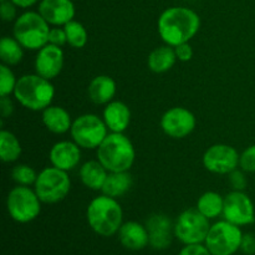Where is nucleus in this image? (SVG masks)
Instances as JSON below:
<instances>
[{"instance_id": "1", "label": "nucleus", "mask_w": 255, "mask_h": 255, "mask_svg": "<svg viewBox=\"0 0 255 255\" xmlns=\"http://www.w3.org/2000/svg\"><path fill=\"white\" fill-rule=\"evenodd\" d=\"M201 29V17L186 6L167 7L159 15L157 30L164 44L169 46L189 42Z\"/></svg>"}, {"instance_id": "2", "label": "nucleus", "mask_w": 255, "mask_h": 255, "mask_svg": "<svg viewBox=\"0 0 255 255\" xmlns=\"http://www.w3.org/2000/svg\"><path fill=\"white\" fill-rule=\"evenodd\" d=\"M86 219L90 228L100 237H112L124 224V211L116 198L102 193L89 203Z\"/></svg>"}, {"instance_id": "3", "label": "nucleus", "mask_w": 255, "mask_h": 255, "mask_svg": "<svg viewBox=\"0 0 255 255\" xmlns=\"http://www.w3.org/2000/svg\"><path fill=\"white\" fill-rule=\"evenodd\" d=\"M97 159L109 172H126L136 159V149L125 133L111 132L97 148Z\"/></svg>"}, {"instance_id": "4", "label": "nucleus", "mask_w": 255, "mask_h": 255, "mask_svg": "<svg viewBox=\"0 0 255 255\" xmlns=\"http://www.w3.org/2000/svg\"><path fill=\"white\" fill-rule=\"evenodd\" d=\"M14 97L22 107L30 111H44L51 105L55 87L51 81L37 74H27L17 79Z\"/></svg>"}, {"instance_id": "5", "label": "nucleus", "mask_w": 255, "mask_h": 255, "mask_svg": "<svg viewBox=\"0 0 255 255\" xmlns=\"http://www.w3.org/2000/svg\"><path fill=\"white\" fill-rule=\"evenodd\" d=\"M50 29V24L39 11H25L14 21L12 35L24 49L39 51L49 44Z\"/></svg>"}, {"instance_id": "6", "label": "nucleus", "mask_w": 255, "mask_h": 255, "mask_svg": "<svg viewBox=\"0 0 255 255\" xmlns=\"http://www.w3.org/2000/svg\"><path fill=\"white\" fill-rule=\"evenodd\" d=\"M40 201L45 204H56L64 201L71 189V179L66 171L56 167H46L37 173L34 184Z\"/></svg>"}, {"instance_id": "7", "label": "nucleus", "mask_w": 255, "mask_h": 255, "mask_svg": "<svg viewBox=\"0 0 255 255\" xmlns=\"http://www.w3.org/2000/svg\"><path fill=\"white\" fill-rule=\"evenodd\" d=\"M41 203L35 189L26 186H16L7 194L6 209L12 221L26 224L40 216Z\"/></svg>"}, {"instance_id": "8", "label": "nucleus", "mask_w": 255, "mask_h": 255, "mask_svg": "<svg viewBox=\"0 0 255 255\" xmlns=\"http://www.w3.org/2000/svg\"><path fill=\"white\" fill-rule=\"evenodd\" d=\"M70 134L81 148L97 149L109 134V128L104 119L95 114H85L72 121Z\"/></svg>"}, {"instance_id": "9", "label": "nucleus", "mask_w": 255, "mask_h": 255, "mask_svg": "<svg viewBox=\"0 0 255 255\" xmlns=\"http://www.w3.org/2000/svg\"><path fill=\"white\" fill-rule=\"evenodd\" d=\"M243 234L241 227L223 219L212 224L204 244L212 255H234L241 251Z\"/></svg>"}, {"instance_id": "10", "label": "nucleus", "mask_w": 255, "mask_h": 255, "mask_svg": "<svg viewBox=\"0 0 255 255\" xmlns=\"http://www.w3.org/2000/svg\"><path fill=\"white\" fill-rule=\"evenodd\" d=\"M209 229V219L197 208L186 209L174 222V237L184 246L204 243Z\"/></svg>"}, {"instance_id": "11", "label": "nucleus", "mask_w": 255, "mask_h": 255, "mask_svg": "<svg viewBox=\"0 0 255 255\" xmlns=\"http://www.w3.org/2000/svg\"><path fill=\"white\" fill-rule=\"evenodd\" d=\"M224 219L238 227L251 226L255 222V207L244 191H232L224 197Z\"/></svg>"}, {"instance_id": "12", "label": "nucleus", "mask_w": 255, "mask_h": 255, "mask_svg": "<svg viewBox=\"0 0 255 255\" xmlns=\"http://www.w3.org/2000/svg\"><path fill=\"white\" fill-rule=\"evenodd\" d=\"M196 125L197 120L193 112L181 106L167 110L159 121L163 133L174 139L186 138L194 131Z\"/></svg>"}, {"instance_id": "13", "label": "nucleus", "mask_w": 255, "mask_h": 255, "mask_svg": "<svg viewBox=\"0 0 255 255\" xmlns=\"http://www.w3.org/2000/svg\"><path fill=\"white\" fill-rule=\"evenodd\" d=\"M239 158L241 154L233 146L217 143L204 152L203 166L211 173L229 174L239 167Z\"/></svg>"}, {"instance_id": "14", "label": "nucleus", "mask_w": 255, "mask_h": 255, "mask_svg": "<svg viewBox=\"0 0 255 255\" xmlns=\"http://www.w3.org/2000/svg\"><path fill=\"white\" fill-rule=\"evenodd\" d=\"M149 236V247L154 251H166L171 247L174 237V223L167 214L153 213L146 221Z\"/></svg>"}, {"instance_id": "15", "label": "nucleus", "mask_w": 255, "mask_h": 255, "mask_svg": "<svg viewBox=\"0 0 255 255\" xmlns=\"http://www.w3.org/2000/svg\"><path fill=\"white\" fill-rule=\"evenodd\" d=\"M64 62V50L56 45L46 44L37 51L35 57V74L51 81L62 71Z\"/></svg>"}, {"instance_id": "16", "label": "nucleus", "mask_w": 255, "mask_h": 255, "mask_svg": "<svg viewBox=\"0 0 255 255\" xmlns=\"http://www.w3.org/2000/svg\"><path fill=\"white\" fill-rule=\"evenodd\" d=\"M37 11L52 26H65L76 14L72 0H40Z\"/></svg>"}, {"instance_id": "17", "label": "nucleus", "mask_w": 255, "mask_h": 255, "mask_svg": "<svg viewBox=\"0 0 255 255\" xmlns=\"http://www.w3.org/2000/svg\"><path fill=\"white\" fill-rule=\"evenodd\" d=\"M51 166L62 171H71L79 166L81 159V147L74 141H60L51 147L49 153Z\"/></svg>"}, {"instance_id": "18", "label": "nucleus", "mask_w": 255, "mask_h": 255, "mask_svg": "<svg viewBox=\"0 0 255 255\" xmlns=\"http://www.w3.org/2000/svg\"><path fill=\"white\" fill-rule=\"evenodd\" d=\"M117 236L122 247L128 251L138 252L149 246V236L146 226L136 221L124 222Z\"/></svg>"}, {"instance_id": "19", "label": "nucleus", "mask_w": 255, "mask_h": 255, "mask_svg": "<svg viewBox=\"0 0 255 255\" xmlns=\"http://www.w3.org/2000/svg\"><path fill=\"white\" fill-rule=\"evenodd\" d=\"M102 119L109 131L124 133L131 124V110L125 102L114 100L104 109Z\"/></svg>"}, {"instance_id": "20", "label": "nucleus", "mask_w": 255, "mask_h": 255, "mask_svg": "<svg viewBox=\"0 0 255 255\" xmlns=\"http://www.w3.org/2000/svg\"><path fill=\"white\" fill-rule=\"evenodd\" d=\"M116 92V81L109 75H99L94 77L87 87L90 100L96 105H107L114 101Z\"/></svg>"}, {"instance_id": "21", "label": "nucleus", "mask_w": 255, "mask_h": 255, "mask_svg": "<svg viewBox=\"0 0 255 255\" xmlns=\"http://www.w3.org/2000/svg\"><path fill=\"white\" fill-rule=\"evenodd\" d=\"M41 120L44 126L46 127L47 131L52 132L55 134H64L71 129L72 120L67 110L61 106H52L42 111Z\"/></svg>"}, {"instance_id": "22", "label": "nucleus", "mask_w": 255, "mask_h": 255, "mask_svg": "<svg viewBox=\"0 0 255 255\" xmlns=\"http://www.w3.org/2000/svg\"><path fill=\"white\" fill-rule=\"evenodd\" d=\"M80 179L86 188L91 191H101L105 181L109 176V171L97 161H87L81 166L79 172Z\"/></svg>"}, {"instance_id": "23", "label": "nucleus", "mask_w": 255, "mask_h": 255, "mask_svg": "<svg viewBox=\"0 0 255 255\" xmlns=\"http://www.w3.org/2000/svg\"><path fill=\"white\" fill-rule=\"evenodd\" d=\"M176 62L177 56L174 47L166 44L152 50L147 59V66L154 74H163L169 71Z\"/></svg>"}, {"instance_id": "24", "label": "nucleus", "mask_w": 255, "mask_h": 255, "mask_svg": "<svg viewBox=\"0 0 255 255\" xmlns=\"http://www.w3.org/2000/svg\"><path fill=\"white\" fill-rule=\"evenodd\" d=\"M132 184H133V179L129 171L109 172V176L105 181L101 192L106 196L117 199L125 196L131 189Z\"/></svg>"}, {"instance_id": "25", "label": "nucleus", "mask_w": 255, "mask_h": 255, "mask_svg": "<svg viewBox=\"0 0 255 255\" xmlns=\"http://www.w3.org/2000/svg\"><path fill=\"white\" fill-rule=\"evenodd\" d=\"M196 208L209 221L218 218L219 216L223 214L224 197L213 191L206 192L198 198Z\"/></svg>"}, {"instance_id": "26", "label": "nucleus", "mask_w": 255, "mask_h": 255, "mask_svg": "<svg viewBox=\"0 0 255 255\" xmlns=\"http://www.w3.org/2000/svg\"><path fill=\"white\" fill-rule=\"evenodd\" d=\"M22 147L17 137L7 129L0 131V158L5 163H12L21 156Z\"/></svg>"}, {"instance_id": "27", "label": "nucleus", "mask_w": 255, "mask_h": 255, "mask_svg": "<svg viewBox=\"0 0 255 255\" xmlns=\"http://www.w3.org/2000/svg\"><path fill=\"white\" fill-rule=\"evenodd\" d=\"M24 56V47L14 36H4L0 40V60L4 65L15 66Z\"/></svg>"}, {"instance_id": "28", "label": "nucleus", "mask_w": 255, "mask_h": 255, "mask_svg": "<svg viewBox=\"0 0 255 255\" xmlns=\"http://www.w3.org/2000/svg\"><path fill=\"white\" fill-rule=\"evenodd\" d=\"M66 32L67 44L74 49H82L89 41V34L84 25L76 20H71L64 26Z\"/></svg>"}, {"instance_id": "29", "label": "nucleus", "mask_w": 255, "mask_h": 255, "mask_svg": "<svg viewBox=\"0 0 255 255\" xmlns=\"http://www.w3.org/2000/svg\"><path fill=\"white\" fill-rule=\"evenodd\" d=\"M11 178L17 186L30 187L31 184H35V182H36L37 173L29 164L20 163L16 164L11 169Z\"/></svg>"}, {"instance_id": "30", "label": "nucleus", "mask_w": 255, "mask_h": 255, "mask_svg": "<svg viewBox=\"0 0 255 255\" xmlns=\"http://www.w3.org/2000/svg\"><path fill=\"white\" fill-rule=\"evenodd\" d=\"M16 82V77L10 66L4 64L0 65V96H10L14 94Z\"/></svg>"}, {"instance_id": "31", "label": "nucleus", "mask_w": 255, "mask_h": 255, "mask_svg": "<svg viewBox=\"0 0 255 255\" xmlns=\"http://www.w3.org/2000/svg\"><path fill=\"white\" fill-rule=\"evenodd\" d=\"M239 167L244 172L255 173V144H252L244 149L239 158Z\"/></svg>"}, {"instance_id": "32", "label": "nucleus", "mask_w": 255, "mask_h": 255, "mask_svg": "<svg viewBox=\"0 0 255 255\" xmlns=\"http://www.w3.org/2000/svg\"><path fill=\"white\" fill-rule=\"evenodd\" d=\"M229 176V183H231L233 191H244L247 187V177L244 174L243 169L239 171L238 168L236 171H233L232 173L228 174Z\"/></svg>"}, {"instance_id": "33", "label": "nucleus", "mask_w": 255, "mask_h": 255, "mask_svg": "<svg viewBox=\"0 0 255 255\" xmlns=\"http://www.w3.org/2000/svg\"><path fill=\"white\" fill-rule=\"evenodd\" d=\"M16 5L11 1V0H4L0 5V14H1V19L5 22L15 21L16 20Z\"/></svg>"}, {"instance_id": "34", "label": "nucleus", "mask_w": 255, "mask_h": 255, "mask_svg": "<svg viewBox=\"0 0 255 255\" xmlns=\"http://www.w3.org/2000/svg\"><path fill=\"white\" fill-rule=\"evenodd\" d=\"M49 44L56 45V46L60 47H62L65 44H67V37L64 26H54L50 29Z\"/></svg>"}, {"instance_id": "35", "label": "nucleus", "mask_w": 255, "mask_h": 255, "mask_svg": "<svg viewBox=\"0 0 255 255\" xmlns=\"http://www.w3.org/2000/svg\"><path fill=\"white\" fill-rule=\"evenodd\" d=\"M178 255H212L206 244H187L179 251Z\"/></svg>"}, {"instance_id": "36", "label": "nucleus", "mask_w": 255, "mask_h": 255, "mask_svg": "<svg viewBox=\"0 0 255 255\" xmlns=\"http://www.w3.org/2000/svg\"><path fill=\"white\" fill-rule=\"evenodd\" d=\"M174 51H176L177 60L181 62H188L193 57V49H192L189 42H184L178 46H174Z\"/></svg>"}, {"instance_id": "37", "label": "nucleus", "mask_w": 255, "mask_h": 255, "mask_svg": "<svg viewBox=\"0 0 255 255\" xmlns=\"http://www.w3.org/2000/svg\"><path fill=\"white\" fill-rule=\"evenodd\" d=\"M242 253L246 255H254L255 254V236L253 233L243 234L241 244Z\"/></svg>"}, {"instance_id": "38", "label": "nucleus", "mask_w": 255, "mask_h": 255, "mask_svg": "<svg viewBox=\"0 0 255 255\" xmlns=\"http://www.w3.org/2000/svg\"><path fill=\"white\" fill-rule=\"evenodd\" d=\"M14 112V105L9 96H0V114L2 119H7Z\"/></svg>"}, {"instance_id": "39", "label": "nucleus", "mask_w": 255, "mask_h": 255, "mask_svg": "<svg viewBox=\"0 0 255 255\" xmlns=\"http://www.w3.org/2000/svg\"><path fill=\"white\" fill-rule=\"evenodd\" d=\"M17 7H22V9H27V7L32 6V5L36 4L40 0H11Z\"/></svg>"}, {"instance_id": "40", "label": "nucleus", "mask_w": 255, "mask_h": 255, "mask_svg": "<svg viewBox=\"0 0 255 255\" xmlns=\"http://www.w3.org/2000/svg\"><path fill=\"white\" fill-rule=\"evenodd\" d=\"M1 1H4V0H1Z\"/></svg>"}]
</instances>
